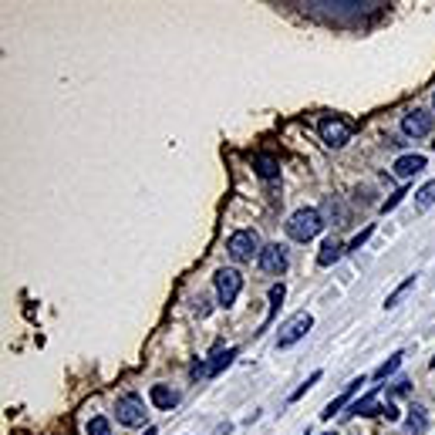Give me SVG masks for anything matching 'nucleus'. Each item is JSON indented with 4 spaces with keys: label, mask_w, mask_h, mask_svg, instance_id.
Listing matches in <instances>:
<instances>
[{
    "label": "nucleus",
    "mask_w": 435,
    "mask_h": 435,
    "mask_svg": "<svg viewBox=\"0 0 435 435\" xmlns=\"http://www.w3.org/2000/svg\"><path fill=\"white\" fill-rule=\"evenodd\" d=\"M324 226H327V223H324L320 209H314V206H301V209L290 213V220H287L283 230H287V237L294 239V243H311Z\"/></svg>",
    "instance_id": "nucleus-1"
},
{
    "label": "nucleus",
    "mask_w": 435,
    "mask_h": 435,
    "mask_svg": "<svg viewBox=\"0 0 435 435\" xmlns=\"http://www.w3.org/2000/svg\"><path fill=\"white\" fill-rule=\"evenodd\" d=\"M213 287H216V304L220 307H233L243 290V274L237 267H220L216 277H213Z\"/></svg>",
    "instance_id": "nucleus-2"
},
{
    "label": "nucleus",
    "mask_w": 435,
    "mask_h": 435,
    "mask_svg": "<svg viewBox=\"0 0 435 435\" xmlns=\"http://www.w3.org/2000/svg\"><path fill=\"white\" fill-rule=\"evenodd\" d=\"M317 135L327 149H344L351 142V121L341 119V115H324L317 121Z\"/></svg>",
    "instance_id": "nucleus-3"
},
{
    "label": "nucleus",
    "mask_w": 435,
    "mask_h": 435,
    "mask_svg": "<svg viewBox=\"0 0 435 435\" xmlns=\"http://www.w3.org/2000/svg\"><path fill=\"white\" fill-rule=\"evenodd\" d=\"M115 419H119V425L125 429H139V425H145L149 422V412H145V401L139 392H128V395H121L115 401Z\"/></svg>",
    "instance_id": "nucleus-4"
},
{
    "label": "nucleus",
    "mask_w": 435,
    "mask_h": 435,
    "mask_svg": "<svg viewBox=\"0 0 435 435\" xmlns=\"http://www.w3.org/2000/svg\"><path fill=\"white\" fill-rule=\"evenodd\" d=\"M260 237L257 230H233L230 239H226V253L237 260V263H250L253 257H260Z\"/></svg>",
    "instance_id": "nucleus-5"
},
{
    "label": "nucleus",
    "mask_w": 435,
    "mask_h": 435,
    "mask_svg": "<svg viewBox=\"0 0 435 435\" xmlns=\"http://www.w3.org/2000/svg\"><path fill=\"white\" fill-rule=\"evenodd\" d=\"M314 327V317L307 314V311H301V314H294L283 327H280L277 334V351H287V348H294L297 341H304L307 338V331Z\"/></svg>",
    "instance_id": "nucleus-6"
},
{
    "label": "nucleus",
    "mask_w": 435,
    "mask_h": 435,
    "mask_svg": "<svg viewBox=\"0 0 435 435\" xmlns=\"http://www.w3.org/2000/svg\"><path fill=\"white\" fill-rule=\"evenodd\" d=\"M432 128H435V115L425 112V108H408L401 115V135H408V139H429Z\"/></svg>",
    "instance_id": "nucleus-7"
},
{
    "label": "nucleus",
    "mask_w": 435,
    "mask_h": 435,
    "mask_svg": "<svg viewBox=\"0 0 435 435\" xmlns=\"http://www.w3.org/2000/svg\"><path fill=\"white\" fill-rule=\"evenodd\" d=\"M257 267H260L263 274H270V277H283V274H287V267H290L287 246H280V243H267V246L260 250V257H257Z\"/></svg>",
    "instance_id": "nucleus-8"
},
{
    "label": "nucleus",
    "mask_w": 435,
    "mask_h": 435,
    "mask_svg": "<svg viewBox=\"0 0 435 435\" xmlns=\"http://www.w3.org/2000/svg\"><path fill=\"white\" fill-rule=\"evenodd\" d=\"M361 385H368V375H357V378H351L348 385H344V392L338 398H331L327 405H324V412H320V419H334V412H341L344 405H351V398L361 392Z\"/></svg>",
    "instance_id": "nucleus-9"
},
{
    "label": "nucleus",
    "mask_w": 435,
    "mask_h": 435,
    "mask_svg": "<svg viewBox=\"0 0 435 435\" xmlns=\"http://www.w3.org/2000/svg\"><path fill=\"white\" fill-rule=\"evenodd\" d=\"M320 216H324L327 226H344V223H348V206H344L338 196H324V202H320Z\"/></svg>",
    "instance_id": "nucleus-10"
},
{
    "label": "nucleus",
    "mask_w": 435,
    "mask_h": 435,
    "mask_svg": "<svg viewBox=\"0 0 435 435\" xmlns=\"http://www.w3.org/2000/svg\"><path fill=\"white\" fill-rule=\"evenodd\" d=\"M381 408H385V405H378V385H375L368 395H361L357 401L348 405V415H351V419H357V415L368 419V415H381Z\"/></svg>",
    "instance_id": "nucleus-11"
},
{
    "label": "nucleus",
    "mask_w": 435,
    "mask_h": 435,
    "mask_svg": "<svg viewBox=\"0 0 435 435\" xmlns=\"http://www.w3.org/2000/svg\"><path fill=\"white\" fill-rule=\"evenodd\" d=\"M425 169V156H419V152H405V156L395 158V165H392V172H395L398 179H412V176H419Z\"/></svg>",
    "instance_id": "nucleus-12"
},
{
    "label": "nucleus",
    "mask_w": 435,
    "mask_h": 435,
    "mask_svg": "<svg viewBox=\"0 0 435 435\" xmlns=\"http://www.w3.org/2000/svg\"><path fill=\"white\" fill-rule=\"evenodd\" d=\"M253 169H257V176L263 183H270V179L280 176V158L270 156V152H253Z\"/></svg>",
    "instance_id": "nucleus-13"
},
{
    "label": "nucleus",
    "mask_w": 435,
    "mask_h": 435,
    "mask_svg": "<svg viewBox=\"0 0 435 435\" xmlns=\"http://www.w3.org/2000/svg\"><path fill=\"white\" fill-rule=\"evenodd\" d=\"M149 398H152V405L162 408V412H172V408L179 405V392H176L172 385H152V388H149Z\"/></svg>",
    "instance_id": "nucleus-14"
},
{
    "label": "nucleus",
    "mask_w": 435,
    "mask_h": 435,
    "mask_svg": "<svg viewBox=\"0 0 435 435\" xmlns=\"http://www.w3.org/2000/svg\"><path fill=\"white\" fill-rule=\"evenodd\" d=\"M405 432L408 435H425L429 432V412L422 405H412L405 415Z\"/></svg>",
    "instance_id": "nucleus-15"
},
{
    "label": "nucleus",
    "mask_w": 435,
    "mask_h": 435,
    "mask_svg": "<svg viewBox=\"0 0 435 435\" xmlns=\"http://www.w3.org/2000/svg\"><path fill=\"white\" fill-rule=\"evenodd\" d=\"M344 250H348V243H341V239H324V243H320V253H317V267L338 263Z\"/></svg>",
    "instance_id": "nucleus-16"
},
{
    "label": "nucleus",
    "mask_w": 435,
    "mask_h": 435,
    "mask_svg": "<svg viewBox=\"0 0 435 435\" xmlns=\"http://www.w3.org/2000/svg\"><path fill=\"white\" fill-rule=\"evenodd\" d=\"M283 297H287V287H283V283H274V287H270V297H267V301H270V307H267V320H263V327H260V331H267V327L274 324V317H277Z\"/></svg>",
    "instance_id": "nucleus-17"
},
{
    "label": "nucleus",
    "mask_w": 435,
    "mask_h": 435,
    "mask_svg": "<svg viewBox=\"0 0 435 435\" xmlns=\"http://www.w3.org/2000/svg\"><path fill=\"white\" fill-rule=\"evenodd\" d=\"M237 355H239L237 348H226V351H220V355H216L213 361H209V378H216V375H220L223 368H230V364H233V357H237Z\"/></svg>",
    "instance_id": "nucleus-18"
},
{
    "label": "nucleus",
    "mask_w": 435,
    "mask_h": 435,
    "mask_svg": "<svg viewBox=\"0 0 435 435\" xmlns=\"http://www.w3.org/2000/svg\"><path fill=\"white\" fill-rule=\"evenodd\" d=\"M401 351H395V355L388 357V361H385V364H378V368H375V375H371V378H375V381H385V378H388V375H395L398 368H401Z\"/></svg>",
    "instance_id": "nucleus-19"
},
{
    "label": "nucleus",
    "mask_w": 435,
    "mask_h": 435,
    "mask_svg": "<svg viewBox=\"0 0 435 435\" xmlns=\"http://www.w3.org/2000/svg\"><path fill=\"white\" fill-rule=\"evenodd\" d=\"M415 196H419V199H415V213H425V209L435 202V183H425Z\"/></svg>",
    "instance_id": "nucleus-20"
},
{
    "label": "nucleus",
    "mask_w": 435,
    "mask_h": 435,
    "mask_svg": "<svg viewBox=\"0 0 435 435\" xmlns=\"http://www.w3.org/2000/svg\"><path fill=\"white\" fill-rule=\"evenodd\" d=\"M412 287H415V274H412V277H405L401 280V283H398L395 290H392V294H388V301H385V307H395L398 301H401V297H405V294H408V290H412Z\"/></svg>",
    "instance_id": "nucleus-21"
},
{
    "label": "nucleus",
    "mask_w": 435,
    "mask_h": 435,
    "mask_svg": "<svg viewBox=\"0 0 435 435\" xmlns=\"http://www.w3.org/2000/svg\"><path fill=\"white\" fill-rule=\"evenodd\" d=\"M88 435H112V422H108L105 415H95V419L88 422Z\"/></svg>",
    "instance_id": "nucleus-22"
},
{
    "label": "nucleus",
    "mask_w": 435,
    "mask_h": 435,
    "mask_svg": "<svg viewBox=\"0 0 435 435\" xmlns=\"http://www.w3.org/2000/svg\"><path fill=\"white\" fill-rule=\"evenodd\" d=\"M199 378H209V364L206 361H193L189 364V381H199Z\"/></svg>",
    "instance_id": "nucleus-23"
},
{
    "label": "nucleus",
    "mask_w": 435,
    "mask_h": 435,
    "mask_svg": "<svg viewBox=\"0 0 435 435\" xmlns=\"http://www.w3.org/2000/svg\"><path fill=\"white\" fill-rule=\"evenodd\" d=\"M317 381H320V371H314V375H311V378H307V381H304V385H301V388H297V392L290 395V401H301V398L307 395V388H314Z\"/></svg>",
    "instance_id": "nucleus-24"
},
{
    "label": "nucleus",
    "mask_w": 435,
    "mask_h": 435,
    "mask_svg": "<svg viewBox=\"0 0 435 435\" xmlns=\"http://www.w3.org/2000/svg\"><path fill=\"white\" fill-rule=\"evenodd\" d=\"M408 196V189H405V186H401V189H398V193H392V196L385 199V202H381V213H392V209H395L398 202H401V199Z\"/></svg>",
    "instance_id": "nucleus-25"
},
{
    "label": "nucleus",
    "mask_w": 435,
    "mask_h": 435,
    "mask_svg": "<svg viewBox=\"0 0 435 435\" xmlns=\"http://www.w3.org/2000/svg\"><path fill=\"white\" fill-rule=\"evenodd\" d=\"M193 311H196V317H209L213 304H209V297H206V294H199L196 301H193Z\"/></svg>",
    "instance_id": "nucleus-26"
},
{
    "label": "nucleus",
    "mask_w": 435,
    "mask_h": 435,
    "mask_svg": "<svg viewBox=\"0 0 435 435\" xmlns=\"http://www.w3.org/2000/svg\"><path fill=\"white\" fill-rule=\"evenodd\" d=\"M371 233H375V223H368V226H364V230H361V233H357V237L348 243V250H361V243L371 237Z\"/></svg>",
    "instance_id": "nucleus-27"
},
{
    "label": "nucleus",
    "mask_w": 435,
    "mask_h": 435,
    "mask_svg": "<svg viewBox=\"0 0 435 435\" xmlns=\"http://www.w3.org/2000/svg\"><path fill=\"white\" fill-rule=\"evenodd\" d=\"M412 392V381L408 378H398L395 385H392V398H401V395H408Z\"/></svg>",
    "instance_id": "nucleus-28"
},
{
    "label": "nucleus",
    "mask_w": 435,
    "mask_h": 435,
    "mask_svg": "<svg viewBox=\"0 0 435 435\" xmlns=\"http://www.w3.org/2000/svg\"><path fill=\"white\" fill-rule=\"evenodd\" d=\"M145 435H156V429H152V425H149V429H145Z\"/></svg>",
    "instance_id": "nucleus-29"
},
{
    "label": "nucleus",
    "mask_w": 435,
    "mask_h": 435,
    "mask_svg": "<svg viewBox=\"0 0 435 435\" xmlns=\"http://www.w3.org/2000/svg\"><path fill=\"white\" fill-rule=\"evenodd\" d=\"M429 368H435V357H432V361H429Z\"/></svg>",
    "instance_id": "nucleus-30"
},
{
    "label": "nucleus",
    "mask_w": 435,
    "mask_h": 435,
    "mask_svg": "<svg viewBox=\"0 0 435 435\" xmlns=\"http://www.w3.org/2000/svg\"><path fill=\"white\" fill-rule=\"evenodd\" d=\"M432 115H435V98H432Z\"/></svg>",
    "instance_id": "nucleus-31"
},
{
    "label": "nucleus",
    "mask_w": 435,
    "mask_h": 435,
    "mask_svg": "<svg viewBox=\"0 0 435 435\" xmlns=\"http://www.w3.org/2000/svg\"><path fill=\"white\" fill-rule=\"evenodd\" d=\"M432 149H435V142H432Z\"/></svg>",
    "instance_id": "nucleus-32"
},
{
    "label": "nucleus",
    "mask_w": 435,
    "mask_h": 435,
    "mask_svg": "<svg viewBox=\"0 0 435 435\" xmlns=\"http://www.w3.org/2000/svg\"><path fill=\"white\" fill-rule=\"evenodd\" d=\"M327 435H331V432H327Z\"/></svg>",
    "instance_id": "nucleus-33"
}]
</instances>
